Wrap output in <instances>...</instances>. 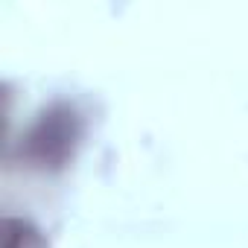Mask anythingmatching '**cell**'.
<instances>
[{
  "label": "cell",
  "instance_id": "6da1fadb",
  "mask_svg": "<svg viewBox=\"0 0 248 248\" xmlns=\"http://www.w3.org/2000/svg\"><path fill=\"white\" fill-rule=\"evenodd\" d=\"M79 138V120L70 108L56 105L47 114H41V120L35 123V129L27 138V152L35 164L41 167H59L67 161V155H73Z\"/></svg>",
  "mask_w": 248,
  "mask_h": 248
},
{
  "label": "cell",
  "instance_id": "7a4b0ae2",
  "mask_svg": "<svg viewBox=\"0 0 248 248\" xmlns=\"http://www.w3.org/2000/svg\"><path fill=\"white\" fill-rule=\"evenodd\" d=\"M3 248H47L41 231L24 219H6L3 222Z\"/></svg>",
  "mask_w": 248,
  "mask_h": 248
}]
</instances>
